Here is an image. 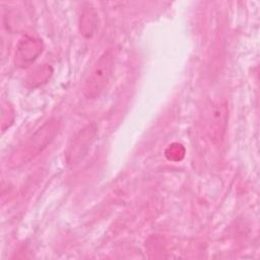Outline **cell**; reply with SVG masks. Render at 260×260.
I'll return each mask as SVG.
<instances>
[{
  "mask_svg": "<svg viewBox=\"0 0 260 260\" xmlns=\"http://www.w3.org/2000/svg\"><path fill=\"white\" fill-rule=\"evenodd\" d=\"M115 63V54L112 49L105 51L94 62L87 74L82 93L88 100L98 99L107 88L112 76Z\"/></svg>",
  "mask_w": 260,
  "mask_h": 260,
  "instance_id": "cell-1",
  "label": "cell"
},
{
  "mask_svg": "<svg viewBox=\"0 0 260 260\" xmlns=\"http://www.w3.org/2000/svg\"><path fill=\"white\" fill-rule=\"evenodd\" d=\"M96 133V127L91 123L84 126L73 135L65 150V159L68 165L74 166L83 159L94 141Z\"/></svg>",
  "mask_w": 260,
  "mask_h": 260,
  "instance_id": "cell-2",
  "label": "cell"
},
{
  "mask_svg": "<svg viewBox=\"0 0 260 260\" xmlns=\"http://www.w3.org/2000/svg\"><path fill=\"white\" fill-rule=\"evenodd\" d=\"M229 110L225 102L217 101L211 104L206 116V131L214 144H219L225 132Z\"/></svg>",
  "mask_w": 260,
  "mask_h": 260,
  "instance_id": "cell-3",
  "label": "cell"
},
{
  "mask_svg": "<svg viewBox=\"0 0 260 260\" xmlns=\"http://www.w3.org/2000/svg\"><path fill=\"white\" fill-rule=\"evenodd\" d=\"M59 123L56 120H50L46 122L28 140L26 143L23 155L28 156V159L38 155L45 149L55 138L58 133Z\"/></svg>",
  "mask_w": 260,
  "mask_h": 260,
  "instance_id": "cell-4",
  "label": "cell"
},
{
  "mask_svg": "<svg viewBox=\"0 0 260 260\" xmlns=\"http://www.w3.org/2000/svg\"><path fill=\"white\" fill-rule=\"evenodd\" d=\"M42 53L40 40L25 37L18 43L15 51L14 62L19 67H26L32 63Z\"/></svg>",
  "mask_w": 260,
  "mask_h": 260,
  "instance_id": "cell-5",
  "label": "cell"
},
{
  "mask_svg": "<svg viewBox=\"0 0 260 260\" xmlns=\"http://www.w3.org/2000/svg\"><path fill=\"white\" fill-rule=\"evenodd\" d=\"M94 16L93 11L91 9H85L82 14V20H81V30L82 34L85 35L86 37H90L93 31V26H94Z\"/></svg>",
  "mask_w": 260,
  "mask_h": 260,
  "instance_id": "cell-6",
  "label": "cell"
}]
</instances>
